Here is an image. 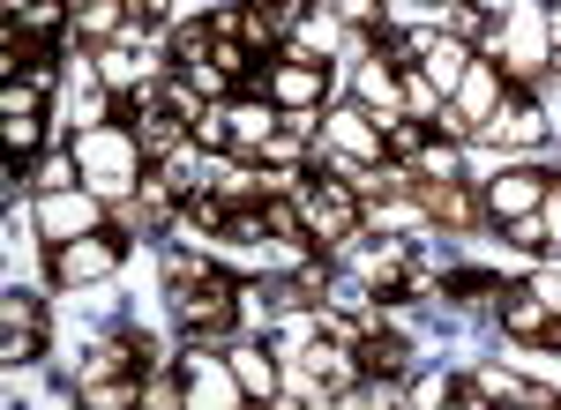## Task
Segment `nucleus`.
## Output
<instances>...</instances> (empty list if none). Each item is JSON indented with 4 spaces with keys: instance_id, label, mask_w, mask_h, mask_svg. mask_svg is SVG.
Listing matches in <instances>:
<instances>
[{
    "instance_id": "f3484780",
    "label": "nucleus",
    "mask_w": 561,
    "mask_h": 410,
    "mask_svg": "<svg viewBox=\"0 0 561 410\" xmlns=\"http://www.w3.org/2000/svg\"><path fill=\"white\" fill-rule=\"evenodd\" d=\"M128 15H135L128 0H83V15H76V38H113Z\"/></svg>"
},
{
    "instance_id": "aec40b11",
    "label": "nucleus",
    "mask_w": 561,
    "mask_h": 410,
    "mask_svg": "<svg viewBox=\"0 0 561 410\" xmlns=\"http://www.w3.org/2000/svg\"><path fill=\"white\" fill-rule=\"evenodd\" d=\"M135 15H165V0H128Z\"/></svg>"
},
{
    "instance_id": "dca6fc26",
    "label": "nucleus",
    "mask_w": 561,
    "mask_h": 410,
    "mask_svg": "<svg viewBox=\"0 0 561 410\" xmlns=\"http://www.w3.org/2000/svg\"><path fill=\"white\" fill-rule=\"evenodd\" d=\"M232 380H240V388H248V396H262V403H270V396H277V366H270V359H262L255 343H248V351H232Z\"/></svg>"
},
{
    "instance_id": "6ab92c4d",
    "label": "nucleus",
    "mask_w": 561,
    "mask_h": 410,
    "mask_svg": "<svg viewBox=\"0 0 561 410\" xmlns=\"http://www.w3.org/2000/svg\"><path fill=\"white\" fill-rule=\"evenodd\" d=\"M337 8H345V23H375L382 15V0H337Z\"/></svg>"
},
{
    "instance_id": "7ed1b4c3",
    "label": "nucleus",
    "mask_w": 561,
    "mask_h": 410,
    "mask_svg": "<svg viewBox=\"0 0 561 410\" xmlns=\"http://www.w3.org/2000/svg\"><path fill=\"white\" fill-rule=\"evenodd\" d=\"M300 216H307V232H314V246H345L352 224H359V195H352L337 172H330V179H307L300 187Z\"/></svg>"
},
{
    "instance_id": "1a4fd4ad",
    "label": "nucleus",
    "mask_w": 561,
    "mask_h": 410,
    "mask_svg": "<svg viewBox=\"0 0 561 410\" xmlns=\"http://www.w3.org/2000/svg\"><path fill=\"white\" fill-rule=\"evenodd\" d=\"M547 187H554L547 172H531V164H517V172H502V179H486V209L517 224V216H531V209L547 202Z\"/></svg>"
},
{
    "instance_id": "2eb2a0df",
    "label": "nucleus",
    "mask_w": 561,
    "mask_h": 410,
    "mask_svg": "<svg viewBox=\"0 0 561 410\" xmlns=\"http://www.w3.org/2000/svg\"><path fill=\"white\" fill-rule=\"evenodd\" d=\"M412 195H420V202H427L442 224H457V232L472 224V195H465L457 179H412Z\"/></svg>"
},
{
    "instance_id": "423d86ee",
    "label": "nucleus",
    "mask_w": 561,
    "mask_h": 410,
    "mask_svg": "<svg viewBox=\"0 0 561 410\" xmlns=\"http://www.w3.org/2000/svg\"><path fill=\"white\" fill-rule=\"evenodd\" d=\"M494 105H502V82H494V68H486V60H472V68H465V82H457V113H434V127L472 134V127L494 120Z\"/></svg>"
},
{
    "instance_id": "0eeeda50",
    "label": "nucleus",
    "mask_w": 561,
    "mask_h": 410,
    "mask_svg": "<svg viewBox=\"0 0 561 410\" xmlns=\"http://www.w3.org/2000/svg\"><path fill=\"white\" fill-rule=\"evenodd\" d=\"M449 403H524V410H554L561 396L554 388H539V380H517V373H472V380H457V396Z\"/></svg>"
},
{
    "instance_id": "4be33fe9",
    "label": "nucleus",
    "mask_w": 561,
    "mask_h": 410,
    "mask_svg": "<svg viewBox=\"0 0 561 410\" xmlns=\"http://www.w3.org/2000/svg\"><path fill=\"white\" fill-rule=\"evenodd\" d=\"M547 31H554V38H561V0H554V15H547Z\"/></svg>"
},
{
    "instance_id": "6e6552de",
    "label": "nucleus",
    "mask_w": 561,
    "mask_h": 410,
    "mask_svg": "<svg viewBox=\"0 0 561 410\" xmlns=\"http://www.w3.org/2000/svg\"><path fill=\"white\" fill-rule=\"evenodd\" d=\"M330 150L352 164H389V142H382V120H367L359 105H345V113H330Z\"/></svg>"
},
{
    "instance_id": "4468645a",
    "label": "nucleus",
    "mask_w": 561,
    "mask_h": 410,
    "mask_svg": "<svg viewBox=\"0 0 561 410\" xmlns=\"http://www.w3.org/2000/svg\"><path fill=\"white\" fill-rule=\"evenodd\" d=\"M352 366L367 373V380H397V373L412 366V359H404V336H382V328H367V336H359V359H352Z\"/></svg>"
},
{
    "instance_id": "412c9836",
    "label": "nucleus",
    "mask_w": 561,
    "mask_h": 410,
    "mask_svg": "<svg viewBox=\"0 0 561 410\" xmlns=\"http://www.w3.org/2000/svg\"><path fill=\"white\" fill-rule=\"evenodd\" d=\"M31 8H38V0H8V15H31Z\"/></svg>"
},
{
    "instance_id": "ddd939ff",
    "label": "nucleus",
    "mask_w": 561,
    "mask_h": 410,
    "mask_svg": "<svg viewBox=\"0 0 561 410\" xmlns=\"http://www.w3.org/2000/svg\"><path fill=\"white\" fill-rule=\"evenodd\" d=\"M502 328L524 336V343H547V336H554V306H547L539 291H502Z\"/></svg>"
},
{
    "instance_id": "a211bd4d",
    "label": "nucleus",
    "mask_w": 561,
    "mask_h": 410,
    "mask_svg": "<svg viewBox=\"0 0 561 410\" xmlns=\"http://www.w3.org/2000/svg\"><path fill=\"white\" fill-rule=\"evenodd\" d=\"M539 232L547 246H561V187H547V202H539Z\"/></svg>"
},
{
    "instance_id": "f257e3e1",
    "label": "nucleus",
    "mask_w": 561,
    "mask_h": 410,
    "mask_svg": "<svg viewBox=\"0 0 561 410\" xmlns=\"http://www.w3.org/2000/svg\"><path fill=\"white\" fill-rule=\"evenodd\" d=\"M165 291H173V314L195 328V336H225L232 298H240V284H232L217 261H195V254H173V261H165Z\"/></svg>"
},
{
    "instance_id": "9b49d317",
    "label": "nucleus",
    "mask_w": 561,
    "mask_h": 410,
    "mask_svg": "<svg viewBox=\"0 0 561 410\" xmlns=\"http://www.w3.org/2000/svg\"><path fill=\"white\" fill-rule=\"evenodd\" d=\"M479 134L524 150V142H539V134H547V120H539V105H531V97H502V105H494V120L479 127Z\"/></svg>"
},
{
    "instance_id": "f03ea898",
    "label": "nucleus",
    "mask_w": 561,
    "mask_h": 410,
    "mask_svg": "<svg viewBox=\"0 0 561 410\" xmlns=\"http://www.w3.org/2000/svg\"><path fill=\"white\" fill-rule=\"evenodd\" d=\"M76 164H83V179L98 195H128L135 172H142V142H135V127H83L76 134Z\"/></svg>"
},
{
    "instance_id": "f8f14e48",
    "label": "nucleus",
    "mask_w": 561,
    "mask_h": 410,
    "mask_svg": "<svg viewBox=\"0 0 561 410\" xmlns=\"http://www.w3.org/2000/svg\"><path fill=\"white\" fill-rule=\"evenodd\" d=\"M45 232H53V239L98 232V202H90V195H68V187H45Z\"/></svg>"
},
{
    "instance_id": "39448f33",
    "label": "nucleus",
    "mask_w": 561,
    "mask_h": 410,
    "mask_svg": "<svg viewBox=\"0 0 561 410\" xmlns=\"http://www.w3.org/2000/svg\"><path fill=\"white\" fill-rule=\"evenodd\" d=\"M322 90H330V68L322 60H270L262 68V97L277 105V113H307V105H322Z\"/></svg>"
},
{
    "instance_id": "9d476101",
    "label": "nucleus",
    "mask_w": 561,
    "mask_h": 410,
    "mask_svg": "<svg viewBox=\"0 0 561 410\" xmlns=\"http://www.w3.org/2000/svg\"><path fill=\"white\" fill-rule=\"evenodd\" d=\"M0 321H8V343H0V359H8V366H23V359H38V336H45V314H38V298H23V291H15V298L0 306Z\"/></svg>"
},
{
    "instance_id": "20e7f679",
    "label": "nucleus",
    "mask_w": 561,
    "mask_h": 410,
    "mask_svg": "<svg viewBox=\"0 0 561 410\" xmlns=\"http://www.w3.org/2000/svg\"><path fill=\"white\" fill-rule=\"evenodd\" d=\"M121 254H128V239L98 224V232H83V239H60V246H53V277H60V284H90V277H113V269H121Z\"/></svg>"
}]
</instances>
